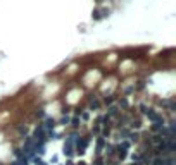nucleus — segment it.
<instances>
[{
    "instance_id": "nucleus-1",
    "label": "nucleus",
    "mask_w": 176,
    "mask_h": 165,
    "mask_svg": "<svg viewBox=\"0 0 176 165\" xmlns=\"http://www.w3.org/2000/svg\"><path fill=\"white\" fill-rule=\"evenodd\" d=\"M90 139H92V136H86V138H76V141H74V148H76V153H78V155H83V153H85L86 145L90 143Z\"/></svg>"
},
{
    "instance_id": "nucleus-3",
    "label": "nucleus",
    "mask_w": 176,
    "mask_h": 165,
    "mask_svg": "<svg viewBox=\"0 0 176 165\" xmlns=\"http://www.w3.org/2000/svg\"><path fill=\"white\" fill-rule=\"evenodd\" d=\"M145 115H147V117H149V119H150L152 122H159V121H164V119H162V115H161V114H157V112H154L152 108H149V110L145 112Z\"/></svg>"
},
{
    "instance_id": "nucleus-6",
    "label": "nucleus",
    "mask_w": 176,
    "mask_h": 165,
    "mask_svg": "<svg viewBox=\"0 0 176 165\" xmlns=\"http://www.w3.org/2000/svg\"><path fill=\"white\" fill-rule=\"evenodd\" d=\"M104 146H105V139H104V136H100L99 138V141H97V155H100L102 153V150H104Z\"/></svg>"
},
{
    "instance_id": "nucleus-22",
    "label": "nucleus",
    "mask_w": 176,
    "mask_h": 165,
    "mask_svg": "<svg viewBox=\"0 0 176 165\" xmlns=\"http://www.w3.org/2000/svg\"><path fill=\"white\" fill-rule=\"evenodd\" d=\"M140 110H142V112H143V114H145V112H147V110H149V108H147V107H145V105H140Z\"/></svg>"
},
{
    "instance_id": "nucleus-11",
    "label": "nucleus",
    "mask_w": 176,
    "mask_h": 165,
    "mask_svg": "<svg viewBox=\"0 0 176 165\" xmlns=\"http://www.w3.org/2000/svg\"><path fill=\"white\" fill-rule=\"evenodd\" d=\"M107 115H109V117H116V115H119V110H118V107H111Z\"/></svg>"
},
{
    "instance_id": "nucleus-17",
    "label": "nucleus",
    "mask_w": 176,
    "mask_h": 165,
    "mask_svg": "<svg viewBox=\"0 0 176 165\" xmlns=\"http://www.w3.org/2000/svg\"><path fill=\"white\" fill-rule=\"evenodd\" d=\"M131 126H133V127H137V129H140V126H142V124H140V121H133V122H131Z\"/></svg>"
},
{
    "instance_id": "nucleus-16",
    "label": "nucleus",
    "mask_w": 176,
    "mask_h": 165,
    "mask_svg": "<svg viewBox=\"0 0 176 165\" xmlns=\"http://www.w3.org/2000/svg\"><path fill=\"white\" fill-rule=\"evenodd\" d=\"M71 122H73V126H74V127H78V126H80V119H78V117H74Z\"/></svg>"
},
{
    "instance_id": "nucleus-21",
    "label": "nucleus",
    "mask_w": 176,
    "mask_h": 165,
    "mask_svg": "<svg viewBox=\"0 0 176 165\" xmlns=\"http://www.w3.org/2000/svg\"><path fill=\"white\" fill-rule=\"evenodd\" d=\"M119 105H123V107H124V108H126V107H128V102H126V100H124V98H123V100H121V102H119Z\"/></svg>"
},
{
    "instance_id": "nucleus-8",
    "label": "nucleus",
    "mask_w": 176,
    "mask_h": 165,
    "mask_svg": "<svg viewBox=\"0 0 176 165\" xmlns=\"http://www.w3.org/2000/svg\"><path fill=\"white\" fill-rule=\"evenodd\" d=\"M116 150H118V157H119V160H124V158L128 157V152H126V148H123V146H118Z\"/></svg>"
},
{
    "instance_id": "nucleus-25",
    "label": "nucleus",
    "mask_w": 176,
    "mask_h": 165,
    "mask_svg": "<svg viewBox=\"0 0 176 165\" xmlns=\"http://www.w3.org/2000/svg\"><path fill=\"white\" fill-rule=\"evenodd\" d=\"M10 165H21V164H19V162H12Z\"/></svg>"
},
{
    "instance_id": "nucleus-2",
    "label": "nucleus",
    "mask_w": 176,
    "mask_h": 165,
    "mask_svg": "<svg viewBox=\"0 0 176 165\" xmlns=\"http://www.w3.org/2000/svg\"><path fill=\"white\" fill-rule=\"evenodd\" d=\"M76 133H73L67 139H66V143H64V155H67V157H71L73 153H74V141H76Z\"/></svg>"
},
{
    "instance_id": "nucleus-14",
    "label": "nucleus",
    "mask_w": 176,
    "mask_h": 165,
    "mask_svg": "<svg viewBox=\"0 0 176 165\" xmlns=\"http://www.w3.org/2000/svg\"><path fill=\"white\" fill-rule=\"evenodd\" d=\"M140 157H142L140 153H133V155H131V160H133V162H140Z\"/></svg>"
},
{
    "instance_id": "nucleus-5",
    "label": "nucleus",
    "mask_w": 176,
    "mask_h": 165,
    "mask_svg": "<svg viewBox=\"0 0 176 165\" xmlns=\"http://www.w3.org/2000/svg\"><path fill=\"white\" fill-rule=\"evenodd\" d=\"M43 127H45V131H50V129H54V127H55V119H52V117H48V119L45 121V124H43Z\"/></svg>"
},
{
    "instance_id": "nucleus-26",
    "label": "nucleus",
    "mask_w": 176,
    "mask_h": 165,
    "mask_svg": "<svg viewBox=\"0 0 176 165\" xmlns=\"http://www.w3.org/2000/svg\"><path fill=\"white\" fill-rule=\"evenodd\" d=\"M66 165H74V164H73V162H67V164H66Z\"/></svg>"
},
{
    "instance_id": "nucleus-4",
    "label": "nucleus",
    "mask_w": 176,
    "mask_h": 165,
    "mask_svg": "<svg viewBox=\"0 0 176 165\" xmlns=\"http://www.w3.org/2000/svg\"><path fill=\"white\" fill-rule=\"evenodd\" d=\"M150 165H168V158L166 157H156L150 160Z\"/></svg>"
},
{
    "instance_id": "nucleus-24",
    "label": "nucleus",
    "mask_w": 176,
    "mask_h": 165,
    "mask_svg": "<svg viewBox=\"0 0 176 165\" xmlns=\"http://www.w3.org/2000/svg\"><path fill=\"white\" fill-rule=\"evenodd\" d=\"M19 131H21L22 134H26V133H28V129H26V127H19Z\"/></svg>"
},
{
    "instance_id": "nucleus-15",
    "label": "nucleus",
    "mask_w": 176,
    "mask_h": 165,
    "mask_svg": "<svg viewBox=\"0 0 176 165\" xmlns=\"http://www.w3.org/2000/svg\"><path fill=\"white\" fill-rule=\"evenodd\" d=\"M104 102H105V103H109V105H111V103H112V102H114V96H105V98H104Z\"/></svg>"
},
{
    "instance_id": "nucleus-18",
    "label": "nucleus",
    "mask_w": 176,
    "mask_h": 165,
    "mask_svg": "<svg viewBox=\"0 0 176 165\" xmlns=\"http://www.w3.org/2000/svg\"><path fill=\"white\" fill-rule=\"evenodd\" d=\"M88 117H90L88 112H83V114H81V119H83V121H88Z\"/></svg>"
},
{
    "instance_id": "nucleus-23",
    "label": "nucleus",
    "mask_w": 176,
    "mask_h": 165,
    "mask_svg": "<svg viewBox=\"0 0 176 165\" xmlns=\"http://www.w3.org/2000/svg\"><path fill=\"white\" fill-rule=\"evenodd\" d=\"M93 165H104V162H102V158H97V162H95Z\"/></svg>"
},
{
    "instance_id": "nucleus-9",
    "label": "nucleus",
    "mask_w": 176,
    "mask_h": 165,
    "mask_svg": "<svg viewBox=\"0 0 176 165\" xmlns=\"http://www.w3.org/2000/svg\"><path fill=\"white\" fill-rule=\"evenodd\" d=\"M100 107V103H99V100L93 96V98H90V108H93V110H97Z\"/></svg>"
},
{
    "instance_id": "nucleus-12",
    "label": "nucleus",
    "mask_w": 176,
    "mask_h": 165,
    "mask_svg": "<svg viewBox=\"0 0 176 165\" xmlns=\"http://www.w3.org/2000/svg\"><path fill=\"white\" fill-rule=\"evenodd\" d=\"M104 148H105V153H107L109 157H111V155H114V150H116V148H114L112 145H105Z\"/></svg>"
},
{
    "instance_id": "nucleus-7",
    "label": "nucleus",
    "mask_w": 176,
    "mask_h": 165,
    "mask_svg": "<svg viewBox=\"0 0 176 165\" xmlns=\"http://www.w3.org/2000/svg\"><path fill=\"white\" fill-rule=\"evenodd\" d=\"M164 127H166V126H164V121H159V122H154V126H152V131H156V133H161Z\"/></svg>"
},
{
    "instance_id": "nucleus-19",
    "label": "nucleus",
    "mask_w": 176,
    "mask_h": 165,
    "mask_svg": "<svg viewBox=\"0 0 176 165\" xmlns=\"http://www.w3.org/2000/svg\"><path fill=\"white\" fill-rule=\"evenodd\" d=\"M119 146H123V148H126V150H128V148H130V141H123Z\"/></svg>"
},
{
    "instance_id": "nucleus-20",
    "label": "nucleus",
    "mask_w": 176,
    "mask_h": 165,
    "mask_svg": "<svg viewBox=\"0 0 176 165\" xmlns=\"http://www.w3.org/2000/svg\"><path fill=\"white\" fill-rule=\"evenodd\" d=\"M67 122H69V117H67V115H66V117H62V119H60V124H67Z\"/></svg>"
},
{
    "instance_id": "nucleus-10",
    "label": "nucleus",
    "mask_w": 176,
    "mask_h": 165,
    "mask_svg": "<svg viewBox=\"0 0 176 165\" xmlns=\"http://www.w3.org/2000/svg\"><path fill=\"white\" fill-rule=\"evenodd\" d=\"M126 138H130V141H131V143H137L140 136H138V133H128V134H126Z\"/></svg>"
},
{
    "instance_id": "nucleus-13",
    "label": "nucleus",
    "mask_w": 176,
    "mask_h": 165,
    "mask_svg": "<svg viewBox=\"0 0 176 165\" xmlns=\"http://www.w3.org/2000/svg\"><path fill=\"white\" fill-rule=\"evenodd\" d=\"M33 162H35L36 165H47L43 160H41V158H38V157H33Z\"/></svg>"
}]
</instances>
